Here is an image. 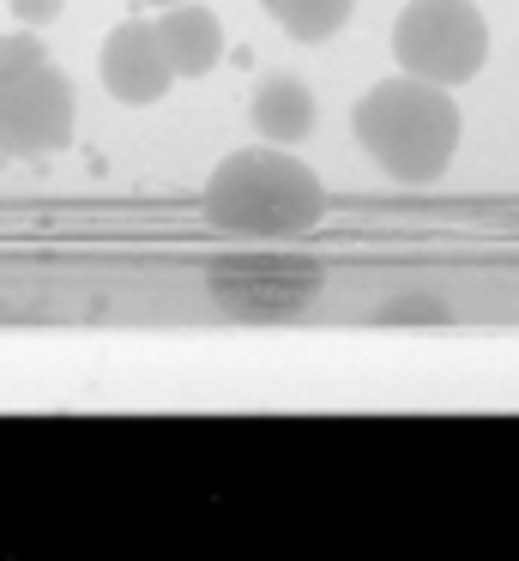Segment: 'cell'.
I'll return each instance as SVG.
<instances>
[{"mask_svg":"<svg viewBox=\"0 0 519 561\" xmlns=\"http://www.w3.org/2000/svg\"><path fill=\"white\" fill-rule=\"evenodd\" d=\"M326 211V187L290 146H248L229 151L205 182V218L241 242H290L314 230Z\"/></svg>","mask_w":519,"mask_h":561,"instance_id":"1","label":"cell"},{"mask_svg":"<svg viewBox=\"0 0 519 561\" xmlns=\"http://www.w3.org/2000/svg\"><path fill=\"white\" fill-rule=\"evenodd\" d=\"M350 127L393 182H435L459 151V103L447 98V85H429L417 73L381 79L350 110Z\"/></svg>","mask_w":519,"mask_h":561,"instance_id":"2","label":"cell"},{"mask_svg":"<svg viewBox=\"0 0 519 561\" xmlns=\"http://www.w3.org/2000/svg\"><path fill=\"white\" fill-rule=\"evenodd\" d=\"M72 79L31 37H0V158H48L72 139Z\"/></svg>","mask_w":519,"mask_h":561,"instance_id":"3","label":"cell"},{"mask_svg":"<svg viewBox=\"0 0 519 561\" xmlns=\"http://www.w3.org/2000/svg\"><path fill=\"white\" fill-rule=\"evenodd\" d=\"M489 55L477 0H410L393 25V61L429 85H465Z\"/></svg>","mask_w":519,"mask_h":561,"instance_id":"4","label":"cell"},{"mask_svg":"<svg viewBox=\"0 0 519 561\" xmlns=\"http://www.w3.org/2000/svg\"><path fill=\"white\" fill-rule=\"evenodd\" d=\"M326 272L308 254H278V248H253V254H217L205 266V296L236 320H290L320 296Z\"/></svg>","mask_w":519,"mask_h":561,"instance_id":"5","label":"cell"},{"mask_svg":"<svg viewBox=\"0 0 519 561\" xmlns=\"http://www.w3.org/2000/svg\"><path fill=\"white\" fill-rule=\"evenodd\" d=\"M103 85H109V98L127 103V110H145V103H157L169 85H176V73H169L151 25L109 31V43H103Z\"/></svg>","mask_w":519,"mask_h":561,"instance_id":"6","label":"cell"},{"mask_svg":"<svg viewBox=\"0 0 519 561\" xmlns=\"http://www.w3.org/2000/svg\"><path fill=\"white\" fill-rule=\"evenodd\" d=\"M151 31H157V49H163V61L176 79H200L224 61V25H217L212 7L176 0V7H163V19H157Z\"/></svg>","mask_w":519,"mask_h":561,"instance_id":"7","label":"cell"},{"mask_svg":"<svg viewBox=\"0 0 519 561\" xmlns=\"http://www.w3.org/2000/svg\"><path fill=\"white\" fill-rule=\"evenodd\" d=\"M314 115H320L314 110V91L290 73H272L248 103V122L260 127V139H272V146H302V139L314 134Z\"/></svg>","mask_w":519,"mask_h":561,"instance_id":"8","label":"cell"},{"mask_svg":"<svg viewBox=\"0 0 519 561\" xmlns=\"http://www.w3.org/2000/svg\"><path fill=\"white\" fill-rule=\"evenodd\" d=\"M260 7L296 43H326L332 31L350 25V13H357V0H260Z\"/></svg>","mask_w":519,"mask_h":561,"instance_id":"9","label":"cell"},{"mask_svg":"<svg viewBox=\"0 0 519 561\" xmlns=\"http://www.w3.org/2000/svg\"><path fill=\"white\" fill-rule=\"evenodd\" d=\"M410 314H422V320H447V308L435 302V296H398V302H386V308H381V320H410Z\"/></svg>","mask_w":519,"mask_h":561,"instance_id":"10","label":"cell"},{"mask_svg":"<svg viewBox=\"0 0 519 561\" xmlns=\"http://www.w3.org/2000/svg\"><path fill=\"white\" fill-rule=\"evenodd\" d=\"M60 7H67V0H12V19L31 25V31H43V25H55V19H60Z\"/></svg>","mask_w":519,"mask_h":561,"instance_id":"11","label":"cell"},{"mask_svg":"<svg viewBox=\"0 0 519 561\" xmlns=\"http://www.w3.org/2000/svg\"><path fill=\"white\" fill-rule=\"evenodd\" d=\"M151 7H176V0H151Z\"/></svg>","mask_w":519,"mask_h":561,"instance_id":"12","label":"cell"}]
</instances>
